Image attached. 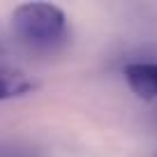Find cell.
<instances>
[{"label":"cell","mask_w":157,"mask_h":157,"mask_svg":"<svg viewBox=\"0 0 157 157\" xmlns=\"http://www.w3.org/2000/svg\"><path fill=\"white\" fill-rule=\"evenodd\" d=\"M12 30L25 49L53 53L67 42V16L51 2H23L12 12Z\"/></svg>","instance_id":"obj_1"},{"label":"cell","mask_w":157,"mask_h":157,"mask_svg":"<svg viewBox=\"0 0 157 157\" xmlns=\"http://www.w3.org/2000/svg\"><path fill=\"white\" fill-rule=\"evenodd\" d=\"M123 74L139 99H157V63H129Z\"/></svg>","instance_id":"obj_2"},{"label":"cell","mask_w":157,"mask_h":157,"mask_svg":"<svg viewBox=\"0 0 157 157\" xmlns=\"http://www.w3.org/2000/svg\"><path fill=\"white\" fill-rule=\"evenodd\" d=\"M30 90H35V81L25 72L0 65V102L2 99L23 97Z\"/></svg>","instance_id":"obj_3"}]
</instances>
